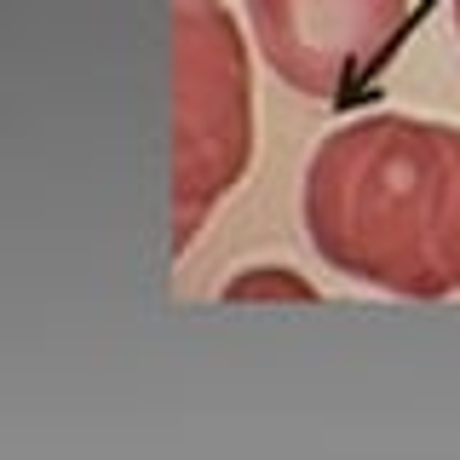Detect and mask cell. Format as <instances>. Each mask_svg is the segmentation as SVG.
Returning <instances> with one entry per match:
<instances>
[{
    "label": "cell",
    "mask_w": 460,
    "mask_h": 460,
    "mask_svg": "<svg viewBox=\"0 0 460 460\" xmlns=\"http://www.w3.org/2000/svg\"><path fill=\"white\" fill-rule=\"evenodd\" d=\"M253 35L225 0H172V253L253 167Z\"/></svg>",
    "instance_id": "cell-2"
},
{
    "label": "cell",
    "mask_w": 460,
    "mask_h": 460,
    "mask_svg": "<svg viewBox=\"0 0 460 460\" xmlns=\"http://www.w3.org/2000/svg\"><path fill=\"white\" fill-rule=\"evenodd\" d=\"M449 23H455V40H460V0H449Z\"/></svg>",
    "instance_id": "cell-5"
},
{
    "label": "cell",
    "mask_w": 460,
    "mask_h": 460,
    "mask_svg": "<svg viewBox=\"0 0 460 460\" xmlns=\"http://www.w3.org/2000/svg\"><path fill=\"white\" fill-rule=\"evenodd\" d=\"M259 64L299 98H340L392 58L409 0H242Z\"/></svg>",
    "instance_id": "cell-3"
},
{
    "label": "cell",
    "mask_w": 460,
    "mask_h": 460,
    "mask_svg": "<svg viewBox=\"0 0 460 460\" xmlns=\"http://www.w3.org/2000/svg\"><path fill=\"white\" fill-rule=\"evenodd\" d=\"M225 299H316V288L299 282V270L288 265H253L225 288Z\"/></svg>",
    "instance_id": "cell-4"
},
{
    "label": "cell",
    "mask_w": 460,
    "mask_h": 460,
    "mask_svg": "<svg viewBox=\"0 0 460 460\" xmlns=\"http://www.w3.org/2000/svg\"><path fill=\"white\" fill-rule=\"evenodd\" d=\"M299 219L340 277L397 299L460 294V127L397 110L345 121L311 150Z\"/></svg>",
    "instance_id": "cell-1"
}]
</instances>
